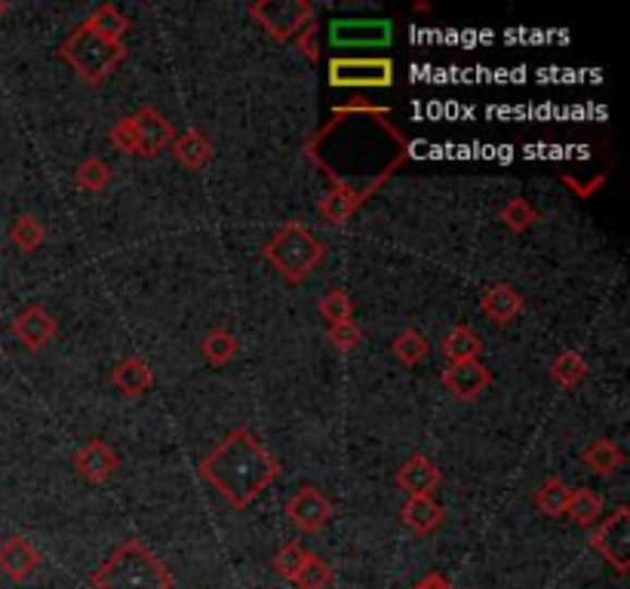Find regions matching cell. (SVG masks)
I'll return each instance as SVG.
<instances>
[{
	"mask_svg": "<svg viewBox=\"0 0 630 589\" xmlns=\"http://www.w3.org/2000/svg\"><path fill=\"white\" fill-rule=\"evenodd\" d=\"M44 240H47V228H44L40 219L32 216V212H22V216L13 221V228H10V243H13L22 255L37 253V249L44 246Z\"/></svg>",
	"mask_w": 630,
	"mask_h": 589,
	"instance_id": "obj_24",
	"label": "cell"
},
{
	"mask_svg": "<svg viewBox=\"0 0 630 589\" xmlns=\"http://www.w3.org/2000/svg\"><path fill=\"white\" fill-rule=\"evenodd\" d=\"M13 335L28 347V351H40V347H47L56 332H59V326L52 320V314L47 307H40V304H28V307H22L16 317H13Z\"/></svg>",
	"mask_w": 630,
	"mask_h": 589,
	"instance_id": "obj_12",
	"label": "cell"
},
{
	"mask_svg": "<svg viewBox=\"0 0 630 589\" xmlns=\"http://www.w3.org/2000/svg\"><path fill=\"white\" fill-rule=\"evenodd\" d=\"M397 81V68L391 59H354V56H332L329 59V84L339 89H388Z\"/></svg>",
	"mask_w": 630,
	"mask_h": 589,
	"instance_id": "obj_6",
	"label": "cell"
},
{
	"mask_svg": "<svg viewBox=\"0 0 630 589\" xmlns=\"http://www.w3.org/2000/svg\"><path fill=\"white\" fill-rule=\"evenodd\" d=\"M111 384L123 396H142V393H148L154 388V369L142 356H123L111 371Z\"/></svg>",
	"mask_w": 630,
	"mask_h": 589,
	"instance_id": "obj_19",
	"label": "cell"
},
{
	"mask_svg": "<svg viewBox=\"0 0 630 589\" xmlns=\"http://www.w3.org/2000/svg\"><path fill=\"white\" fill-rule=\"evenodd\" d=\"M591 547L599 556L606 559V565H613L618 574H628L630 568V510L625 504L615 510L613 516H606L603 523H596L591 531Z\"/></svg>",
	"mask_w": 630,
	"mask_h": 589,
	"instance_id": "obj_8",
	"label": "cell"
},
{
	"mask_svg": "<svg viewBox=\"0 0 630 589\" xmlns=\"http://www.w3.org/2000/svg\"><path fill=\"white\" fill-rule=\"evenodd\" d=\"M287 516H290V523L295 525L299 531L317 535V531H324L329 519H332V501H329L320 489L305 486V489H299L290 498Z\"/></svg>",
	"mask_w": 630,
	"mask_h": 589,
	"instance_id": "obj_10",
	"label": "cell"
},
{
	"mask_svg": "<svg viewBox=\"0 0 630 589\" xmlns=\"http://www.w3.org/2000/svg\"><path fill=\"white\" fill-rule=\"evenodd\" d=\"M569 494H572V489L562 482L560 476H547L545 482L538 486V491H535V506H538L545 516H550V519H560V516H566Z\"/></svg>",
	"mask_w": 630,
	"mask_h": 589,
	"instance_id": "obj_25",
	"label": "cell"
},
{
	"mask_svg": "<svg viewBox=\"0 0 630 589\" xmlns=\"http://www.w3.org/2000/svg\"><path fill=\"white\" fill-rule=\"evenodd\" d=\"M108 182H111V167L99 157H89L77 167V187L86 194H99L108 187Z\"/></svg>",
	"mask_w": 630,
	"mask_h": 589,
	"instance_id": "obj_32",
	"label": "cell"
},
{
	"mask_svg": "<svg viewBox=\"0 0 630 589\" xmlns=\"http://www.w3.org/2000/svg\"><path fill=\"white\" fill-rule=\"evenodd\" d=\"M295 47H299L302 56L311 59V62H317V59H320V50H317V22H314V25H307L305 32L295 37Z\"/></svg>",
	"mask_w": 630,
	"mask_h": 589,
	"instance_id": "obj_38",
	"label": "cell"
},
{
	"mask_svg": "<svg viewBox=\"0 0 630 589\" xmlns=\"http://www.w3.org/2000/svg\"><path fill=\"white\" fill-rule=\"evenodd\" d=\"M250 16L274 40H295L307 25H314V7L307 0H262L250 7Z\"/></svg>",
	"mask_w": 630,
	"mask_h": 589,
	"instance_id": "obj_7",
	"label": "cell"
},
{
	"mask_svg": "<svg viewBox=\"0 0 630 589\" xmlns=\"http://www.w3.org/2000/svg\"><path fill=\"white\" fill-rule=\"evenodd\" d=\"M93 589H172L170 568L142 540H126L89 577Z\"/></svg>",
	"mask_w": 630,
	"mask_h": 589,
	"instance_id": "obj_3",
	"label": "cell"
},
{
	"mask_svg": "<svg viewBox=\"0 0 630 589\" xmlns=\"http://www.w3.org/2000/svg\"><path fill=\"white\" fill-rule=\"evenodd\" d=\"M393 356L403 363V366H419V363H425L427 354H431V344H427V338L419 332V329H403L400 335L393 338L391 344Z\"/></svg>",
	"mask_w": 630,
	"mask_h": 589,
	"instance_id": "obj_29",
	"label": "cell"
},
{
	"mask_svg": "<svg viewBox=\"0 0 630 589\" xmlns=\"http://www.w3.org/2000/svg\"><path fill=\"white\" fill-rule=\"evenodd\" d=\"M138 126V142H142V151L138 157H157V154H163L172 145V138H175V130H172V123L157 108H142L138 114H133Z\"/></svg>",
	"mask_w": 630,
	"mask_h": 589,
	"instance_id": "obj_16",
	"label": "cell"
},
{
	"mask_svg": "<svg viewBox=\"0 0 630 589\" xmlns=\"http://www.w3.org/2000/svg\"><path fill=\"white\" fill-rule=\"evenodd\" d=\"M86 25H89L93 32L111 37V40H123V34L130 32V19L123 16L114 3H102L93 16L86 19Z\"/></svg>",
	"mask_w": 630,
	"mask_h": 589,
	"instance_id": "obj_30",
	"label": "cell"
},
{
	"mask_svg": "<svg viewBox=\"0 0 630 589\" xmlns=\"http://www.w3.org/2000/svg\"><path fill=\"white\" fill-rule=\"evenodd\" d=\"M7 10H10V7H7V3H3V0H0V19L7 16Z\"/></svg>",
	"mask_w": 630,
	"mask_h": 589,
	"instance_id": "obj_40",
	"label": "cell"
},
{
	"mask_svg": "<svg viewBox=\"0 0 630 589\" xmlns=\"http://www.w3.org/2000/svg\"><path fill=\"white\" fill-rule=\"evenodd\" d=\"M265 258L271 261L277 273L287 283H302L305 277H311V270H317V265L324 261L326 246L320 236H314L305 224L299 221H287L277 234L265 243Z\"/></svg>",
	"mask_w": 630,
	"mask_h": 589,
	"instance_id": "obj_4",
	"label": "cell"
},
{
	"mask_svg": "<svg viewBox=\"0 0 630 589\" xmlns=\"http://www.w3.org/2000/svg\"><path fill=\"white\" fill-rule=\"evenodd\" d=\"M393 40V25L388 19H336L329 25V47L332 50H366V47H388Z\"/></svg>",
	"mask_w": 630,
	"mask_h": 589,
	"instance_id": "obj_9",
	"label": "cell"
},
{
	"mask_svg": "<svg viewBox=\"0 0 630 589\" xmlns=\"http://www.w3.org/2000/svg\"><path fill=\"white\" fill-rule=\"evenodd\" d=\"M489 384H493V371L480 359H461V363H449L444 369V388L461 403H474Z\"/></svg>",
	"mask_w": 630,
	"mask_h": 589,
	"instance_id": "obj_11",
	"label": "cell"
},
{
	"mask_svg": "<svg viewBox=\"0 0 630 589\" xmlns=\"http://www.w3.org/2000/svg\"><path fill=\"white\" fill-rule=\"evenodd\" d=\"M444 473L434 467V461L422 452L409 455V461L397 470V486L407 491V498H431L440 486Z\"/></svg>",
	"mask_w": 630,
	"mask_h": 589,
	"instance_id": "obj_14",
	"label": "cell"
},
{
	"mask_svg": "<svg viewBox=\"0 0 630 589\" xmlns=\"http://www.w3.org/2000/svg\"><path fill=\"white\" fill-rule=\"evenodd\" d=\"M201 476L234 510H250L277 482L280 464L253 430L238 427L201 461Z\"/></svg>",
	"mask_w": 630,
	"mask_h": 589,
	"instance_id": "obj_2",
	"label": "cell"
},
{
	"mask_svg": "<svg viewBox=\"0 0 630 589\" xmlns=\"http://www.w3.org/2000/svg\"><path fill=\"white\" fill-rule=\"evenodd\" d=\"M332 577H336V574H332V568L326 565L324 559L311 556L305 565H302V572L292 577V584L299 589H326L332 584Z\"/></svg>",
	"mask_w": 630,
	"mask_h": 589,
	"instance_id": "obj_33",
	"label": "cell"
},
{
	"mask_svg": "<svg viewBox=\"0 0 630 589\" xmlns=\"http://www.w3.org/2000/svg\"><path fill=\"white\" fill-rule=\"evenodd\" d=\"M360 206H363V200H360L354 191H348V187H329V194L320 200V216H324L326 224H344V221L358 212Z\"/></svg>",
	"mask_w": 630,
	"mask_h": 589,
	"instance_id": "obj_23",
	"label": "cell"
},
{
	"mask_svg": "<svg viewBox=\"0 0 630 589\" xmlns=\"http://www.w3.org/2000/svg\"><path fill=\"white\" fill-rule=\"evenodd\" d=\"M40 568V553L28 538H7L0 543V572L13 584H25Z\"/></svg>",
	"mask_w": 630,
	"mask_h": 589,
	"instance_id": "obj_15",
	"label": "cell"
},
{
	"mask_svg": "<svg viewBox=\"0 0 630 589\" xmlns=\"http://www.w3.org/2000/svg\"><path fill=\"white\" fill-rule=\"evenodd\" d=\"M172 154H175V160H179V167L191 169V172H201L213 163V157H216V145H213V138L201 130H185L182 135H175L172 138Z\"/></svg>",
	"mask_w": 630,
	"mask_h": 589,
	"instance_id": "obj_17",
	"label": "cell"
},
{
	"mask_svg": "<svg viewBox=\"0 0 630 589\" xmlns=\"http://www.w3.org/2000/svg\"><path fill=\"white\" fill-rule=\"evenodd\" d=\"M412 589H452V584H449V577L446 574H440V572H431V574H425L419 584Z\"/></svg>",
	"mask_w": 630,
	"mask_h": 589,
	"instance_id": "obj_39",
	"label": "cell"
},
{
	"mask_svg": "<svg viewBox=\"0 0 630 589\" xmlns=\"http://www.w3.org/2000/svg\"><path fill=\"white\" fill-rule=\"evenodd\" d=\"M329 187H348L366 203L378 187L409 160V142L391 123V108L373 101H348L332 111L314 138H307L305 157L320 160Z\"/></svg>",
	"mask_w": 630,
	"mask_h": 589,
	"instance_id": "obj_1",
	"label": "cell"
},
{
	"mask_svg": "<svg viewBox=\"0 0 630 589\" xmlns=\"http://www.w3.org/2000/svg\"><path fill=\"white\" fill-rule=\"evenodd\" d=\"M550 378L554 384H560L566 390H576L587 378V359L579 351H562L557 359L550 363Z\"/></svg>",
	"mask_w": 630,
	"mask_h": 589,
	"instance_id": "obj_26",
	"label": "cell"
},
{
	"mask_svg": "<svg viewBox=\"0 0 630 589\" xmlns=\"http://www.w3.org/2000/svg\"><path fill=\"white\" fill-rule=\"evenodd\" d=\"M307 559H311V553H307L302 543H287L283 550H277V556L271 559L274 572L280 574L283 580H292L295 574L302 572V565H305Z\"/></svg>",
	"mask_w": 630,
	"mask_h": 589,
	"instance_id": "obj_35",
	"label": "cell"
},
{
	"mask_svg": "<svg viewBox=\"0 0 630 589\" xmlns=\"http://www.w3.org/2000/svg\"><path fill=\"white\" fill-rule=\"evenodd\" d=\"M326 338H329V344H332L336 351H341V354H351V351H358L360 347L363 332H360V326L354 320L332 322V326H329V332H326Z\"/></svg>",
	"mask_w": 630,
	"mask_h": 589,
	"instance_id": "obj_37",
	"label": "cell"
},
{
	"mask_svg": "<svg viewBox=\"0 0 630 589\" xmlns=\"http://www.w3.org/2000/svg\"><path fill=\"white\" fill-rule=\"evenodd\" d=\"M320 317H324L329 326L332 322H348L354 317V304H351V295L344 289H329L324 298H320Z\"/></svg>",
	"mask_w": 630,
	"mask_h": 589,
	"instance_id": "obj_34",
	"label": "cell"
},
{
	"mask_svg": "<svg viewBox=\"0 0 630 589\" xmlns=\"http://www.w3.org/2000/svg\"><path fill=\"white\" fill-rule=\"evenodd\" d=\"M480 307H483V314L495 322V326H508L513 322L520 314H523V295L517 292L508 283H495L483 292V298H480Z\"/></svg>",
	"mask_w": 630,
	"mask_h": 589,
	"instance_id": "obj_18",
	"label": "cell"
},
{
	"mask_svg": "<svg viewBox=\"0 0 630 589\" xmlns=\"http://www.w3.org/2000/svg\"><path fill=\"white\" fill-rule=\"evenodd\" d=\"M118 467L120 457L114 455V449H111L108 442H102V439H89V442H84V445L74 452V470L81 473L86 482H93V486L108 482Z\"/></svg>",
	"mask_w": 630,
	"mask_h": 589,
	"instance_id": "obj_13",
	"label": "cell"
},
{
	"mask_svg": "<svg viewBox=\"0 0 630 589\" xmlns=\"http://www.w3.org/2000/svg\"><path fill=\"white\" fill-rule=\"evenodd\" d=\"M501 221H505V228L513 231V234H523L529 228H535V221H538V209L526 200V197H513V200L505 203V209H501Z\"/></svg>",
	"mask_w": 630,
	"mask_h": 589,
	"instance_id": "obj_31",
	"label": "cell"
},
{
	"mask_svg": "<svg viewBox=\"0 0 630 589\" xmlns=\"http://www.w3.org/2000/svg\"><path fill=\"white\" fill-rule=\"evenodd\" d=\"M201 354L209 366H228L240 354V341L228 329H213L201 344Z\"/></svg>",
	"mask_w": 630,
	"mask_h": 589,
	"instance_id": "obj_28",
	"label": "cell"
},
{
	"mask_svg": "<svg viewBox=\"0 0 630 589\" xmlns=\"http://www.w3.org/2000/svg\"><path fill=\"white\" fill-rule=\"evenodd\" d=\"M606 513V504H603V494L594 489H572L569 494V506H566V516L572 519L581 528H594Z\"/></svg>",
	"mask_w": 630,
	"mask_h": 589,
	"instance_id": "obj_21",
	"label": "cell"
},
{
	"mask_svg": "<svg viewBox=\"0 0 630 589\" xmlns=\"http://www.w3.org/2000/svg\"><path fill=\"white\" fill-rule=\"evenodd\" d=\"M108 142L123 154H138L142 151V142H138V126L133 118L118 120L111 130H108Z\"/></svg>",
	"mask_w": 630,
	"mask_h": 589,
	"instance_id": "obj_36",
	"label": "cell"
},
{
	"mask_svg": "<svg viewBox=\"0 0 630 589\" xmlns=\"http://www.w3.org/2000/svg\"><path fill=\"white\" fill-rule=\"evenodd\" d=\"M444 354L449 356V363L480 359V354H483V338H480L471 326H456V329L444 338Z\"/></svg>",
	"mask_w": 630,
	"mask_h": 589,
	"instance_id": "obj_27",
	"label": "cell"
},
{
	"mask_svg": "<svg viewBox=\"0 0 630 589\" xmlns=\"http://www.w3.org/2000/svg\"><path fill=\"white\" fill-rule=\"evenodd\" d=\"M400 516L415 535H431V531H437L444 525L446 510L434 498H409L403 510H400Z\"/></svg>",
	"mask_w": 630,
	"mask_h": 589,
	"instance_id": "obj_20",
	"label": "cell"
},
{
	"mask_svg": "<svg viewBox=\"0 0 630 589\" xmlns=\"http://www.w3.org/2000/svg\"><path fill=\"white\" fill-rule=\"evenodd\" d=\"M628 455L615 445L613 439H594L587 449H584V464L591 467L596 476H613L618 467H625Z\"/></svg>",
	"mask_w": 630,
	"mask_h": 589,
	"instance_id": "obj_22",
	"label": "cell"
},
{
	"mask_svg": "<svg viewBox=\"0 0 630 589\" xmlns=\"http://www.w3.org/2000/svg\"><path fill=\"white\" fill-rule=\"evenodd\" d=\"M59 56L69 62L86 84H105L114 68L126 59V44L123 40H111L105 34L93 32L89 25H81L65 37V44L59 47Z\"/></svg>",
	"mask_w": 630,
	"mask_h": 589,
	"instance_id": "obj_5",
	"label": "cell"
}]
</instances>
